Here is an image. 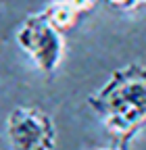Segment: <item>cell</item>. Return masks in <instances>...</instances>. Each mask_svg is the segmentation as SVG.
Segmentation results:
<instances>
[{"label":"cell","instance_id":"obj_1","mask_svg":"<svg viewBox=\"0 0 146 150\" xmlns=\"http://www.w3.org/2000/svg\"><path fill=\"white\" fill-rule=\"evenodd\" d=\"M88 106L113 136L117 148H127L146 129V65L127 63L88 96Z\"/></svg>","mask_w":146,"mask_h":150},{"label":"cell","instance_id":"obj_2","mask_svg":"<svg viewBox=\"0 0 146 150\" xmlns=\"http://www.w3.org/2000/svg\"><path fill=\"white\" fill-rule=\"evenodd\" d=\"M15 42L35 65V69L50 75L59 69L65 54V38L40 13L25 17L15 31Z\"/></svg>","mask_w":146,"mask_h":150},{"label":"cell","instance_id":"obj_3","mask_svg":"<svg viewBox=\"0 0 146 150\" xmlns=\"http://www.w3.org/2000/svg\"><path fill=\"white\" fill-rule=\"evenodd\" d=\"M6 138L11 150H54L57 125L38 106H15L6 117Z\"/></svg>","mask_w":146,"mask_h":150},{"label":"cell","instance_id":"obj_4","mask_svg":"<svg viewBox=\"0 0 146 150\" xmlns=\"http://www.w3.org/2000/svg\"><path fill=\"white\" fill-rule=\"evenodd\" d=\"M40 15L46 19V23L52 25L59 33L71 31L82 19V15L73 8L67 0H50V2L40 11Z\"/></svg>","mask_w":146,"mask_h":150},{"label":"cell","instance_id":"obj_5","mask_svg":"<svg viewBox=\"0 0 146 150\" xmlns=\"http://www.w3.org/2000/svg\"><path fill=\"white\" fill-rule=\"evenodd\" d=\"M106 6H111L113 11H119V13H130V11H136V4L134 0H104Z\"/></svg>","mask_w":146,"mask_h":150},{"label":"cell","instance_id":"obj_6","mask_svg":"<svg viewBox=\"0 0 146 150\" xmlns=\"http://www.w3.org/2000/svg\"><path fill=\"white\" fill-rule=\"evenodd\" d=\"M67 2L75 8L79 15H86V13H90L94 6H96V2L98 0H67Z\"/></svg>","mask_w":146,"mask_h":150},{"label":"cell","instance_id":"obj_7","mask_svg":"<svg viewBox=\"0 0 146 150\" xmlns=\"http://www.w3.org/2000/svg\"><path fill=\"white\" fill-rule=\"evenodd\" d=\"M136 11H146V0H134Z\"/></svg>","mask_w":146,"mask_h":150},{"label":"cell","instance_id":"obj_8","mask_svg":"<svg viewBox=\"0 0 146 150\" xmlns=\"http://www.w3.org/2000/svg\"><path fill=\"white\" fill-rule=\"evenodd\" d=\"M84 150H123V148H84Z\"/></svg>","mask_w":146,"mask_h":150}]
</instances>
